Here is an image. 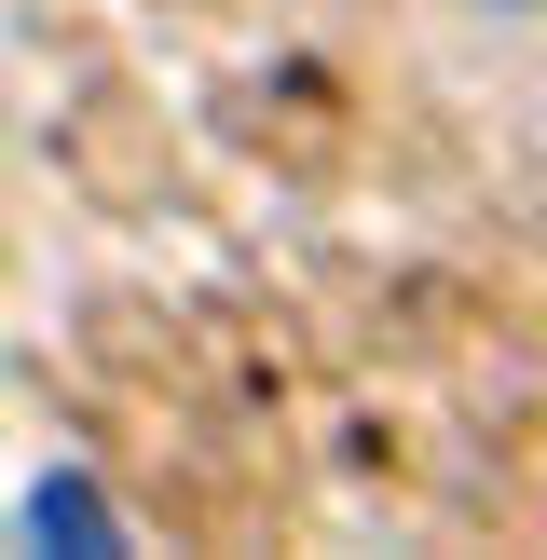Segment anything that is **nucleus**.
Returning a JSON list of instances; mask_svg holds the SVG:
<instances>
[{"label":"nucleus","mask_w":547,"mask_h":560,"mask_svg":"<svg viewBox=\"0 0 547 560\" xmlns=\"http://www.w3.org/2000/svg\"><path fill=\"white\" fill-rule=\"evenodd\" d=\"M27 534H42V547H124V520L96 506V479H42V492H27Z\"/></svg>","instance_id":"obj_1"}]
</instances>
